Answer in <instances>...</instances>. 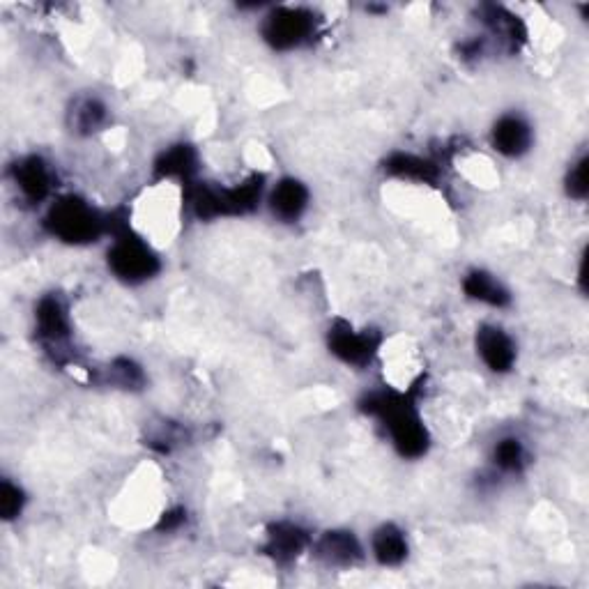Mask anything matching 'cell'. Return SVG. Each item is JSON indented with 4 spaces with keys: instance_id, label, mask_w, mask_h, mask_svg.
Segmentation results:
<instances>
[{
    "instance_id": "obj_13",
    "label": "cell",
    "mask_w": 589,
    "mask_h": 589,
    "mask_svg": "<svg viewBox=\"0 0 589 589\" xmlns=\"http://www.w3.org/2000/svg\"><path fill=\"white\" fill-rule=\"evenodd\" d=\"M373 555L385 566H396L408 557V543H405L403 532L394 525H382L373 534Z\"/></svg>"
},
{
    "instance_id": "obj_10",
    "label": "cell",
    "mask_w": 589,
    "mask_h": 589,
    "mask_svg": "<svg viewBox=\"0 0 589 589\" xmlns=\"http://www.w3.org/2000/svg\"><path fill=\"white\" fill-rule=\"evenodd\" d=\"M14 182L28 201H42L51 189V173L40 157H28L14 168Z\"/></svg>"
},
{
    "instance_id": "obj_4",
    "label": "cell",
    "mask_w": 589,
    "mask_h": 589,
    "mask_svg": "<svg viewBox=\"0 0 589 589\" xmlns=\"http://www.w3.org/2000/svg\"><path fill=\"white\" fill-rule=\"evenodd\" d=\"M313 28H316V19L311 12L300 10V7H281L267 17L265 37L272 47L293 49L309 40Z\"/></svg>"
},
{
    "instance_id": "obj_19",
    "label": "cell",
    "mask_w": 589,
    "mask_h": 589,
    "mask_svg": "<svg viewBox=\"0 0 589 589\" xmlns=\"http://www.w3.org/2000/svg\"><path fill=\"white\" fill-rule=\"evenodd\" d=\"M74 118H76V127L93 129V127L99 125V122L104 120V106L99 102H95V99H86V102L76 106Z\"/></svg>"
},
{
    "instance_id": "obj_6",
    "label": "cell",
    "mask_w": 589,
    "mask_h": 589,
    "mask_svg": "<svg viewBox=\"0 0 589 589\" xmlns=\"http://www.w3.org/2000/svg\"><path fill=\"white\" fill-rule=\"evenodd\" d=\"M477 348L486 366L495 373L509 371L516 362V346L500 327H481L477 334Z\"/></svg>"
},
{
    "instance_id": "obj_12",
    "label": "cell",
    "mask_w": 589,
    "mask_h": 589,
    "mask_svg": "<svg viewBox=\"0 0 589 589\" xmlns=\"http://www.w3.org/2000/svg\"><path fill=\"white\" fill-rule=\"evenodd\" d=\"M307 543H309L307 532L300 530L297 525L279 523V525L272 527L267 550H270V555L277 562H290V560H295V557L302 553Z\"/></svg>"
},
{
    "instance_id": "obj_8",
    "label": "cell",
    "mask_w": 589,
    "mask_h": 589,
    "mask_svg": "<svg viewBox=\"0 0 589 589\" xmlns=\"http://www.w3.org/2000/svg\"><path fill=\"white\" fill-rule=\"evenodd\" d=\"M532 143V129L523 118L504 116L493 129V145L507 157H518L527 152Z\"/></svg>"
},
{
    "instance_id": "obj_2",
    "label": "cell",
    "mask_w": 589,
    "mask_h": 589,
    "mask_svg": "<svg viewBox=\"0 0 589 589\" xmlns=\"http://www.w3.org/2000/svg\"><path fill=\"white\" fill-rule=\"evenodd\" d=\"M47 224L53 235H58L65 242H90L102 233L104 221L97 217V212L79 198H63L53 205Z\"/></svg>"
},
{
    "instance_id": "obj_5",
    "label": "cell",
    "mask_w": 589,
    "mask_h": 589,
    "mask_svg": "<svg viewBox=\"0 0 589 589\" xmlns=\"http://www.w3.org/2000/svg\"><path fill=\"white\" fill-rule=\"evenodd\" d=\"M330 348L336 357L343 359V362L364 366L371 362V357L378 348V341L373 339L369 332L359 334L350 325L339 323L330 332Z\"/></svg>"
},
{
    "instance_id": "obj_17",
    "label": "cell",
    "mask_w": 589,
    "mask_h": 589,
    "mask_svg": "<svg viewBox=\"0 0 589 589\" xmlns=\"http://www.w3.org/2000/svg\"><path fill=\"white\" fill-rule=\"evenodd\" d=\"M525 449L516 438H507L497 442L495 447V463L507 472H518L525 465Z\"/></svg>"
},
{
    "instance_id": "obj_7",
    "label": "cell",
    "mask_w": 589,
    "mask_h": 589,
    "mask_svg": "<svg viewBox=\"0 0 589 589\" xmlns=\"http://www.w3.org/2000/svg\"><path fill=\"white\" fill-rule=\"evenodd\" d=\"M37 332L47 346L58 350L70 339V318H67V311L58 297H44L40 302V307H37Z\"/></svg>"
},
{
    "instance_id": "obj_15",
    "label": "cell",
    "mask_w": 589,
    "mask_h": 589,
    "mask_svg": "<svg viewBox=\"0 0 589 589\" xmlns=\"http://www.w3.org/2000/svg\"><path fill=\"white\" fill-rule=\"evenodd\" d=\"M387 171L405 180L426 182V185H431L438 178V166L415 155H394L387 162Z\"/></svg>"
},
{
    "instance_id": "obj_9",
    "label": "cell",
    "mask_w": 589,
    "mask_h": 589,
    "mask_svg": "<svg viewBox=\"0 0 589 589\" xmlns=\"http://www.w3.org/2000/svg\"><path fill=\"white\" fill-rule=\"evenodd\" d=\"M270 205L272 212L277 214L281 221H297L309 205V191L302 182H297L293 178L281 180L272 191Z\"/></svg>"
},
{
    "instance_id": "obj_20",
    "label": "cell",
    "mask_w": 589,
    "mask_h": 589,
    "mask_svg": "<svg viewBox=\"0 0 589 589\" xmlns=\"http://www.w3.org/2000/svg\"><path fill=\"white\" fill-rule=\"evenodd\" d=\"M587 159L583 157L576 166H571V173L569 178H566V189H569V194L573 198H585L587 196Z\"/></svg>"
},
{
    "instance_id": "obj_3",
    "label": "cell",
    "mask_w": 589,
    "mask_h": 589,
    "mask_svg": "<svg viewBox=\"0 0 589 589\" xmlns=\"http://www.w3.org/2000/svg\"><path fill=\"white\" fill-rule=\"evenodd\" d=\"M109 265L120 279L132 283L155 277L159 272V260L148 244H143L139 237L127 235L116 237V244L109 251Z\"/></svg>"
},
{
    "instance_id": "obj_18",
    "label": "cell",
    "mask_w": 589,
    "mask_h": 589,
    "mask_svg": "<svg viewBox=\"0 0 589 589\" xmlns=\"http://www.w3.org/2000/svg\"><path fill=\"white\" fill-rule=\"evenodd\" d=\"M21 509H24V495H21L19 486L3 481V486H0V514L5 520H12L21 514Z\"/></svg>"
},
{
    "instance_id": "obj_1",
    "label": "cell",
    "mask_w": 589,
    "mask_h": 589,
    "mask_svg": "<svg viewBox=\"0 0 589 589\" xmlns=\"http://www.w3.org/2000/svg\"><path fill=\"white\" fill-rule=\"evenodd\" d=\"M366 412L380 417L387 424L396 449L403 456L417 458L426 454L428 433L419 419L415 405L401 394H373L366 401Z\"/></svg>"
},
{
    "instance_id": "obj_11",
    "label": "cell",
    "mask_w": 589,
    "mask_h": 589,
    "mask_svg": "<svg viewBox=\"0 0 589 589\" xmlns=\"http://www.w3.org/2000/svg\"><path fill=\"white\" fill-rule=\"evenodd\" d=\"M320 560L334 566H353L362 560V546L353 532H327L318 543Z\"/></svg>"
},
{
    "instance_id": "obj_14",
    "label": "cell",
    "mask_w": 589,
    "mask_h": 589,
    "mask_svg": "<svg viewBox=\"0 0 589 589\" xmlns=\"http://www.w3.org/2000/svg\"><path fill=\"white\" fill-rule=\"evenodd\" d=\"M463 288L472 300L491 304V307H504V304H509V293L502 288V283L486 272H472L470 277L465 279Z\"/></svg>"
},
{
    "instance_id": "obj_16",
    "label": "cell",
    "mask_w": 589,
    "mask_h": 589,
    "mask_svg": "<svg viewBox=\"0 0 589 589\" xmlns=\"http://www.w3.org/2000/svg\"><path fill=\"white\" fill-rule=\"evenodd\" d=\"M157 171L168 178H189L196 171V152L189 145H178L164 152V157L159 159Z\"/></svg>"
}]
</instances>
